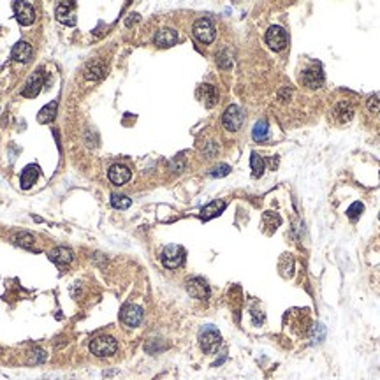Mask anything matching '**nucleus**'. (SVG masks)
Wrapping results in <instances>:
<instances>
[{
  "mask_svg": "<svg viewBox=\"0 0 380 380\" xmlns=\"http://www.w3.org/2000/svg\"><path fill=\"white\" fill-rule=\"evenodd\" d=\"M42 87H44V73H42V69H35L32 76L27 80V85L21 90V95L23 97H37L41 94Z\"/></svg>",
  "mask_w": 380,
  "mask_h": 380,
  "instance_id": "7",
  "label": "nucleus"
},
{
  "mask_svg": "<svg viewBox=\"0 0 380 380\" xmlns=\"http://www.w3.org/2000/svg\"><path fill=\"white\" fill-rule=\"evenodd\" d=\"M379 217H380V215H379Z\"/></svg>",
  "mask_w": 380,
  "mask_h": 380,
  "instance_id": "31",
  "label": "nucleus"
},
{
  "mask_svg": "<svg viewBox=\"0 0 380 380\" xmlns=\"http://www.w3.org/2000/svg\"><path fill=\"white\" fill-rule=\"evenodd\" d=\"M250 168H252V176L254 178H261L264 175V169H266V164H264L263 157L259 153H252L250 155Z\"/></svg>",
  "mask_w": 380,
  "mask_h": 380,
  "instance_id": "24",
  "label": "nucleus"
},
{
  "mask_svg": "<svg viewBox=\"0 0 380 380\" xmlns=\"http://www.w3.org/2000/svg\"><path fill=\"white\" fill-rule=\"evenodd\" d=\"M185 287H187V292H189L190 297H195V299H202V301L209 297V287L202 278H199V277L189 278Z\"/></svg>",
  "mask_w": 380,
  "mask_h": 380,
  "instance_id": "8",
  "label": "nucleus"
},
{
  "mask_svg": "<svg viewBox=\"0 0 380 380\" xmlns=\"http://www.w3.org/2000/svg\"><path fill=\"white\" fill-rule=\"evenodd\" d=\"M222 125L227 130H231V132L240 130L241 125H243V111H241V107L236 106V104H231L224 111V114H222Z\"/></svg>",
  "mask_w": 380,
  "mask_h": 380,
  "instance_id": "5",
  "label": "nucleus"
},
{
  "mask_svg": "<svg viewBox=\"0 0 380 380\" xmlns=\"http://www.w3.org/2000/svg\"><path fill=\"white\" fill-rule=\"evenodd\" d=\"M192 34L197 41H201L202 44H209V42L215 41V35H217V28L213 25V21L209 18H201L194 23L192 27Z\"/></svg>",
  "mask_w": 380,
  "mask_h": 380,
  "instance_id": "4",
  "label": "nucleus"
},
{
  "mask_svg": "<svg viewBox=\"0 0 380 380\" xmlns=\"http://www.w3.org/2000/svg\"><path fill=\"white\" fill-rule=\"evenodd\" d=\"M11 57L16 62H28L32 58V46L27 41H18L12 48Z\"/></svg>",
  "mask_w": 380,
  "mask_h": 380,
  "instance_id": "18",
  "label": "nucleus"
},
{
  "mask_svg": "<svg viewBox=\"0 0 380 380\" xmlns=\"http://www.w3.org/2000/svg\"><path fill=\"white\" fill-rule=\"evenodd\" d=\"M310 338H312V343L313 345H317V343H320L324 338H326V329H324L322 324H313L312 326V331H310Z\"/></svg>",
  "mask_w": 380,
  "mask_h": 380,
  "instance_id": "26",
  "label": "nucleus"
},
{
  "mask_svg": "<svg viewBox=\"0 0 380 380\" xmlns=\"http://www.w3.org/2000/svg\"><path fill=\"white\" fill-rule=\"evenodd\" d=\"M130 204H132V201H130L127 195H120V194H113V195H111V206H113V208L127 209Z\"/></svg>",
  "mask_w": 380,
  "mask_h": 380,
  "instance_id": "27",
  "label": "nucleus"
},
{
  "mask_svg": "<svg viewBox=\"0 0 380 380\" xmlns=\"http://www.w3.org/2000/svg\"><path fill=\"white\" fill-rule=\"evenodd\" d=\"M229 173H231V168H229L227 164H218V166H215V168L209 171V176H211V178H224Z\"/></svg>",
  "mask_w": 380,
  "mask_h": 380,
  "instance_id": "29",
  "label": "nucleus"
},
{
  "mask_svg": "<svg viewBox=\"0 0 380 380\" xmlns=\"http://www.w3.org/2000/svg\"><path fill=\"white\" fill-rule=\"evenodd\" d=\"M12 241H14L18 247H23V248H32L35 243V236L28 231H19L12 236Z\"/></svg>",
  "mask_w": 380,
  "mask_h": 380,
  "instance_id": "23",
  "label": "nucleus"
},
{
  "mask_svg": "<svg viewBox=\"0 0 380 380\" xmlns=\"http://www.w3.org/2000/svg\"><path fill=\"white\" fill-rule=\"evenodd\" d=\"M39 175H41V168H39L37 164H28L21 173V189L25 190L30 189L35 183V180L39 178Z\"/></svg>",
  "mask_w": 380,
  "mask_h": 380,
  "instance_id": "17",
  "label": "nucleus"
},
{
  "mask_svg": "<svg viewBox=\"0 0 380 380\" xmlns=\"http://www.w3.org/2000/svg\"><path fill=\"white\" fill-rule=\"evenodd\" d=\"M287 41H289V35H287V32H285L284 27L273 25V27L268 28V32H266V44L270 46V50L282 51L285 46H287Z\"/></svg>",
  "mask_w": 380,
  "mask_h": 380,
  "instance_id": "6",
  "label": "nucleus"
},
{
  "mask_svg": "<svg viewBox=\"0 0 380 380\" xmlns=\"http://www.w3.org/2000/svg\"><path fill=\"white\" fill-rule=\"evenodd\" d=\"M160 261L168 270H176L183 264L185 261V248L180 247V245H168V247L162 250V255H160Z\"/></svg>",
  "mask_w": 380,
  "mask_h": 380,
  "instance_id": "3",
  "label": "nucleus"
},
{
  "mask_svg": "<svg viewBox=\"0 0 380 380\" xmlns=\"http://www.w3.org/2000/svg\"><path fill=\"white\" fill-rule=\"evenodd\" d=\"M225 206H227V202L222 201V199H217V201L209 202V204H206L204 208L201 209V218L202 220H209V218H213V217H218V215L225 209Z\"/></svg>",
  "mask_w": 380,
  "mask_h": 380,
  "instance_id": "19",
  "label": "nucleus"
},
{
  "mask_svg": "<svg viewBox=\"0 0 380 380\" xmlns=\"http://www.w3.org/2000/svg\"><path fill=\"white\" fill-rule=\"evenodd\" d=\"M363 211H365V206H363V202H354V204L350 206L349 209H347V217H349L350 220H358V218L361 217Z\"/></svg>",
  "mask_w": 380,
  "mask_h": 380,
  "instance_id": "28",
  "label": "nucleus"
},
{
  "mask_svg": "<svg viewBox=\"0 0 380 380\" xmlns=\"http://www.w3.org/2000/svg\"><path fill=\"white\" fill-rule=\"evenodd\" d=\"M252 137H254L255 141H259V143H263V141H266L268 137H270V127H268V123L264 122V120H259L254 125Z\"/></svg>",
  "mask_w": 380,
  "mask_h": 380,
  "instance_id": "25",
  "label": "nucleus"
},
{
  "mask_svg": "<svg viewBox=\"0 0 380 380\" xmlns=\"http://www.w3.org/2000/svg\"><path fill=\"white\" fill-rule=\"evenodd\" d=\"M106 74V65L102 64L100 60H94L87 65V71H85V78L88 81H97L100 78H104Z\"/></svg>",
  "mask_w": 380,
  "mask_h": 380,
  "instance_id": "21",
  "label": "nucleus"
},
{
  "mask_svg": "<svg viewBox=\"0 0 380 380\" xmlns=\"http://www.w3.org/2000/svg\"><path fill=\"white\" fill-rule=\"evenodd\" d=\"M333 114H335V118L338 120V122L345 123V122H350L354 118V107L350 106V102H347V100H342V102H338L335 106V109H333Z\"/></svg>",
  "mask_w": 380,
  "mask_h": 380,
  "instance_id": "20",
  "label": "nucleus"
},
{
  "mask_svg": "<svg viewBox=\"0 0 380 380\" xmlns=\"http://www.w3.org/2000/svg\"><path fill=\"white\" fill-rule=\"evenodd\" d=\"M76 4L74 2H62V4L57 5V19L64 25H69V27H74L76 25Z\"/></svg>",
  "mask_w": 380,
  "mask_h": 380,
  "instance_id": "12",
  "label": "nucleus"
},
{
  "mask_svg": "<svg viewBox=\"0 0 380 380\" xmlns=\"http://www.w3.org/2000/svg\"><path fill=\"white\" fill-rule=\"evenodd\" d=\"M107 176H109L111 183H114V185H125L132 175H130V169L125 168L123 164H113L109 171H107Z\"/></svg>",
  "mask_w": 380,
  "mask_h": 380,
  "instance_id": "13",
  "label": "nucleus"
},
{
  "mask_svg": "<svg viewBox=\"0 0 380 380\" xmlns=\"http://www.w3.org/2000/svg\"><path fill=\"white\" fill-rule=\"evenodd\" d=\"M197 97L204 102L206 107H213L218 102V92L213 85H201L197 90Z\"/></svg>",
  "mask_w": 380,
  "mask_h": 380,
  "instance_id": "16",
  "label": "nucleus"
},
{
  "mask_svg": "<svg viewBox=\"0 0 380 380\" xmlns=\"http://www.w3.org/2000/svg\"><path fill=\"white\" fill-rule=\"evenodd\" d=\"M178 42V32L175 28H160L155 34V44L159 48H171Z\"/></svg>",
  "mask_w": 380,
  "mask_h": 380,
  "instance_id": "14",
  "label": "nucleus"
},
{
  "mask_svg": "<svg viewBox=\"0 0 380 380\" xmlns=\"http://www.w3.org/2000/svg\"><path fill=\"white\" fill-rule=\"evenodd\" d=\"M122 322L129 327H137L141 322H143V308L137 306V304L127 303L125 306L122 308Z\"/></svg>",
  "mask_w": 380,
  "mask_h": 380,
  "instance_id": "9",
  "label": "nucleus"
},
{
  "mask_svg": "<svg viewBox=\"0 0 380 380\" xmlns=\"http://www.w3.org/2000/svg\"><path fill=\"white\" fill-rule=\"evenodd\" d=\"M73 259H74L73 250L67 248V247H57V248H53V250L50 252V261L57 264V266H60V268L71 264L73 263Z\"/></svg>",
  "mask_w": 380,
  "mask_h": 380,
  "instance_id": "15",
  "label": "nucleus"
},
{
  "mask_svg": "<svg viewBox=\"0 0 380 380\" xmlns=\"http://www.w3.org/2000/svg\"><path fill=\"white\" fill-rule=\"evenodd\" d=\"M368 109L372 111V113H379L380 111V99L379 97H372V99L368 100Z\"/></svg>",
  "mask_w": 380,
  "mask_h": 380,
  "instance_id": "30",
  "label": "nucleus"
},
{
  "mask_svg": "<svg viewBox=\"0 0 380 380\" xmlns=\"http://www.w3.org/2000/svg\"><path fill=\"white\" fill-rule=\"evenodd\" d=\"M199 343H201V349L204 350L206 354L217 352L218 347L222 345L220 331L215 326H204L201 329V333H199Z\"/></svg>",
  "mask_w": 380,
  "mask_h": 380,
  "instance_id": "2",
  "label": "nucleus"
},
{
  "mask_svg": "<svg viewBox=\"0 0 380 380\" xmlns=\"http://www.w3.org/2000/svg\"><path fill=\"white\" fill-rule=\"evenodd\" d=\"M14 16L18 19L19 25L28 27L35 21V11L30 4L27 2H14Z\"/></svg>",
  "mask_w": 380,
  "mask_h": 380,
  "instance_id": "11",
  "label": "nucleus"
},
{
  "mask_svg": "<svg viewBox=\"0 0 380 380\" xmlns=\"http://www.w3.org/2000/svg\"><path fill=\"white\" fill-rule=\"evenodd\" d=\"M118 350V343L113 336L109 335H100L95 336L90 342V352L97 358H109V356H114Z\"/></svg>",
  "mask_w": 380,
  "mask_h": 380,
  "instance_id": "1",
  "label": "nucleus"
},
{
  "mask_svg": "<svg viewBox=\"0 0 380 380\" xmlns=\"http://www.w3.org/2000/svg\"><path fill=\"white\" fill-rule=\"evenodd\" d=\"M301 83L306 88H312V90H317L324 85V73L320 65H317L315 69H304L303 74H301Z\"/></svg>",
  "mask_w": 380,
  "mask_h": 380,
  "instance_id": "10",
  "label": "nucleus"
},
{
  "mask_svg": "<svg viewBox=\"0 0 380 380\" xmlns=\"http://www.w3.org/2000/svg\"><path fill=\"white\" fill-rule=\"evenodd\" d=\"M57 100H53V102L50 104H46L44 107H42L41 111H39L37 114V122L42 123V125H46V123H51L55 120V116H57Z\"/></svg>",
  "mask_w": 380,
  "mask_h": 380,
  "instance_id": "22",
  "label": "nucleus"
}]
</instances>
